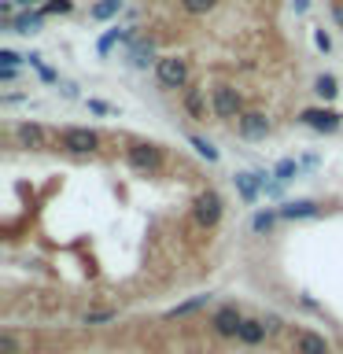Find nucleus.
<instances>
[{"instance_id": "1", "label": "nucleus", "mask_w": 343, "mask_h": 354, "mask_svg": "<svg viewBox=\"0 0 343 354\" xmlns=\"http://www.w3.org/2000/svg\"><path fill=\"white\" fill-rule=\"evenodd\" d=\"M221 214H225V199H221L218 188H203L196 199H192V221L199 229H214Z\"/></svg>"}, {"instance_id": "2", "label": "nucleus", "mask_w": 343, "mask_h": 354, "mask_svg": "<svg viewBox=\"0 0 343 354\" xmlns=\"http://www.w3.org/2000/svg\"><path fill=\"white\" fill-rule=\"evenodd\" d=\"M59 148L71 155H93L100 148V133L89 126H63L59 129Z\"/></svg>"}, {"instance_id": "3", "label": "nucleus", "mask_w": 343, "mask_h": 354, "mask_svg": "<svg viewBox=\"0 0 343 354\" xmlns=\"http://www.w3.org/2000/svg\"><path fill=\"white\" fill-rule=\"evenodd\" d=\"M155 82L163 88H188V59H181V55H159Z\"/></svg>"}, {"instance_id": "4", "label": "nucleus", "mask_w": 343, "mask_h": 354, "mask_svg": "<svg viewBox=\"0 0 343 354\" xmlns=\"http://www.w3.org/2000/svg\"><path fill=\"white\" fill-rule=\"evenodd\" d=\"M210 111H214V118H221V122H232V118L240 122V115H243V96H240L232 85H218L214 93H210Z\"/></svg>"}, {"instance_id": "5", "label": "nucleus", "mask_w": 343, "mask_h": 354, "mask_svg": "<svg viewBox=\"0 0 343 354\" xmlns=\"http://www.w3.org/2000/svg\"><path fill=\"white\" fill-rule=\"evenodd\" d=\"M126 162L137 174H155L163 166V148H159V144H148V140H137V144H129V148H126Z\"/></svg>"}, {"instance_id": "6", "label": "nucleus", "mask_w": 343, "mask_h": 354, "mask_svg": "<svg viewBox=\"0 0 343 354\" xmlns=\"http://www.w3.org/2000/svg\"><path fill=\"white\" fill-rule=\"evenodd\" d=\"M299 122L310 129H317V133H336L343 126V118L332 107H306V111H299Z\"/></svg>"}, {"instance_id": "7", "label": "nucleus", "mask_w": 343, "mask_h": 354, "mask_svg": "<svg viewBox=\"0 0 343 354\" xmlns=\"http://www.w3.org/2000/svg\"><path fill=\"white\" fill-rule=\"evenodd\" d=\"M210 328H214L221 339H237L240 328H243V314L237 306H218L214 317H210Z\"/></svg>"}, {"instance_id": "8", "label": "nucleus", "mask_w": 343, "mask_h": 354, "mask_svg": "<svg viewBox=\"0 0 343 354\" xmlns=\"http://www.w3.org/2000/svg\"><path fill=\"white\" fill-rule=\"evenodd\" d=\"M270 129L273 126H270V118H266L262 111H243L240 122H237V133L243 140H266V137H270Z\"/></svg>"}, {"instance_id": "9", "label": "nucleus", "mask_w": 343, "mask_h": 354, "mask_svg": "<svg viewBox=\"0 0 343 354\" xmlns=\"http://www.w3.org/2000/svg\"><path fill=\"white\" fill-rule=\"evenodd\" d=\"M41 26H44V11L41 8L37 11H22V15L8 19V30L19 33V37H33V33H41Z\"/></svg>"}, {"instance_id": "10", "label": "nucleus", "mask_w": 343, "mask_h": 354, "mask_svg": "<svg viewBox=\"0 0 343 354\" xmlns=\"http://www.w3.org/2000/svg\"><path fill=\"white\" fill-rule=\"evenodd\" d=\"M15 140L22 144V148H44V144H48V129H44L41 122H19Z\"/></svg>"}, {"instance_id": "11", "label": "nucleus", "mask_w": 343, "mask_h": 354, "mask_svg": "<svg viewBox=\"0 0 343 354\" xmlns=\"http://www.w3.org/2000/svg\"><path fill=\"white\" fill-rule=\"evenodd\" d=\"M292 351H295V354H328V339L321 336V332H310V328H303V332H295Z\"/></svg>"}, {"instance_id": "12", "label": "nucleus", "mask_w": 343, "mask_h": 354, "mask_svg": "<svg viewBox=\"0 0 343 354\" xmlns=\"http://www.w3.org/2000/svg\"><path fill=\"white\" fill-rule=\"evenodd\" d=\"M126 63L133 66V71H148L151 63H159V59H155V44L144 41V37H133V52H129Z\"/></svg>"}, {"instance_id": "13", "label": "nucleus", "mask_w": 343, "mask_h": 354, "mask_svg": "<svg viewBox=\"0 0 343 354\" xmlns=\"http://www.w3.org/2000/svg\"><path fill=\"white\" fill-rule=\"evenodd\" d=\"M277 214L288 218V221H295V218H317L321 207L314 203V199H288L284 207H277Z\"/></svg>"}, {"instance_id": "14", "label": "nucleus", "mask_w": 343, "mask_h": 354, "mask_svg": "<svg viewBox=\"0 0 343 354\" xmlns=\"http://www.w3.org/2000/svg\"><path fill=\"white\" fill-rule=\"evenodd\" d=\"M232 185H237V192H240V199L243 203H254L259 199V192H262V185H259V177H254V170L248 174H232Z\"/></svg>"}, {"instance_id": "15", "label": "nucleus", "mask_w": 343, "mask_h": 354, "mask_svg": "<svg viewBox=\"0 0 343 354\" xmlns=\"http://www.w3.org/2000/svg\"><path fill=\"white\" fill-rule=\"evenodd\" d=\"M266 321H259V317H243V328H240V343H248V347H259V343L266 339Z\"/></svg>"}, {"instance_id": "16", "label": "nucleus", "mask_w": 343, "mask_h": 354, "mask_svg": "<svg viewBox=\"0 0 343 354\" xmlns=\"http://www.w3.org/2000/svg\"><path fill=\"white\" fill-rule=\"evenodd\" d=\"M181 100H185V111L192 118H207V96H203V88H199V85H188Z\"/></svg>"}, {"instance_id": "17", "label": "nucleus", "mask_w": 343, "mask_h": 354, "mask_svg": "<svg viewBox=\"0 0 343 354\" xmlns=\"http://www.w3.org/2000/svg\"><path fill=\"white\" fill-rule=\"evenodd\" d=\"M133 37H137V26H129V30H118V26H115V30H107L104 37L96 41V52H100V55H111V48H115L118 41H133Z\"/></svg>"}, {"instance_id": "18", "label": "nucleus", "mask_w": 343, "mask_h": 354, "mask_svg": "<svg viewBox=\"0 0 343 354\" xmlns=\"http://www.w3.org/2000/svg\"><path fill=\"white\" fill-rule=\"evenodd\" d=\"M207 303H210V295H192V299H185V303H177L174 310H166V321L188 317V314H196V310H203Z\"/></svg>"}, {"instance_id": "19", "label": "nucleus", "mask_w": 343, "mask_h": 354, "mask_svg": "<svg viewBox=\"0 0 343 354\" xmlns=\"http://www.w3.org/2000/svg\"><path fill=\"white\" fill-rule=\"evenodd\" d=\"M122 11V0H96L93 8H89V19L93 22H107V19H115Z\"/></svg>"}, {"instance_id": "20", "label": "nucleus", "mask_w": 343, "mask_h": 354, "mask_svg": "<svg viewBox=\"0 0 343 354\" xmlns=\"http://www.w3.org/2000/svg\"><path fill=\"white\" fill-rule=\"evenodd\" d=\"M299 170H303V162H295V159H281V162L273 166V177H277L281 185H288V181H295V177H299Z\"/></svg>"}, {"instance_id": "21", "label": "nucleus", "mask_w": 343, "mask_h": 354, "mask_svg": "<svg viewBox=\"0 0 343 354\" xmlns=\"http://www.w3.org/2000/svg\"><path fill=\"white\" fill-rule=\"evenodd\" d=\"M277 210H259V214L251 218V232H259V236H266V232H270L273 225H277Z\"/></svg>"}, {"instance_id": "22", "label": "nucleus", "mask_w": 343, "mask_h": 354, "mask_svg": "<svg viewBox=\"0 0 343 354\" xmlns=\"http://www.w3.org/2000/svg\"><path fill=\"white\" fill-rule=\"evenodd\" d=\"M314 93H317L321 100H332V96L340 93V82H336L332 74H317V82H314Z\"/></svg>"}, {"instance_id": "23", "label": "nucleus", "mask_w": 343, "mask_h": 354, "mask_svg": "<svg viewBox=\"0 0 343 354\" xmlns=\"http://www.w3.org/2000/svg\"><path fill=\"white\" fill-rule=\"evenodd\" d=\"M188 144H192L196 155H203L207 162H218V148H214L210 140H203V137H196V133H192V137H188Z\"/></svg>"}, {"instance_id": "24", "label": "nucleus", "mask_w": 343, "mask_h": 354, "mask_svg": "<svg viewBox=\"0 0 343 354\" xmlns=\"http://www.w3.org/2000/svg\"><path fill=\"white\" fill-rule=\"evenodd\" d=\"M214 4H218V0H181V8L188 11V15H210Z\"/></svg>"}, {"instance_id": "25", "label": "nucleus", "mask_w": 343, "mask_h": 354, "mask_svg": "<svg viewBox=\"0 0 343 354\" xmlns=\"http://www.w3.org/2000/svg\"><path fill=\"white\" fill-rule=\"evenodd\" d=\"M41 11H44V19H48V15H71V11H74V0H48Z\"/></svg>"}, {"instance_id": "26", "label": "nucleus", "mask_w": 343, "mask_h": 354, "mask_svg": "<svg viewBox=\"0 0 343 354\" xmlns=\"http://www.w3.org/2000/svg\"><path fill=\"white\" fill-rule=\"evenodd\" d=\"M26 63L41 74V82H59V77H55V71H48V66L41 63V55H37V52H30V55H26Z\"/></svg>"}, {"instance_id": "27", "label": "nucleus", "mask_w": 343, "mask_h": 354, "mask_svg": "<svg viewBox=\"0 0 343 354\" xmlns=\"http://www.w3.org/2000/svg\"><path fill=\"white\" fill-rule=\"evenodd\" d=\"M107 321H115V310H89L82 325H107Z\"/></svg>"}, {"instance_id": "28", "label": "nucleus", "mask_w": 343, "mask_h": 354, "mask_svg": "<svg viewBox=\"0 0 343 354\" xmlns=\"http://www.w3.org/2000/svg\"><path fill=\"white\" fill-rule=\"evenodd\" d=\"M19 63H26V55H19L15 48H0V66H8V71H19Z\"/></svg>"}, {"instance_id": "29", "label": "nucleus", "mask_w": 343, "mask_h": 354, "mask_svg": "<svg viewBox=\"0 0 343 354\" xmlns=\"http://www.w3.org/2000/svg\"><path fill=\"white\" fill-rule=\"evenodd\" d=\"M0 354H19V339H15V332H11V328L0 332Z\"/></svg>"}, {"instance_id": "30", "label": "nucleus", "mask_w": 343, "mask_h": 354, "mask_svg": "<svg viewBox=\"0 0 343 354\" xmlns=\"http://www.w3.org/2000/svg\"><path fill=\"white\" fill-rule=\"evenodd\" d=\"M314 44H317V52H332V37H328V33L325 30H314Z\"/></svg>"}, {"instance_id": "31", "label": "nucleus", "mask_w": 343, "mask_h": 354, "mask_svg": "<svg viewBox=\"0 0 343 354\" xmlns=\"http://www.w3.org/2000/svg\"><path fill=\"white\" fill-rule=\"evenodd\" d=\"M59 93H63L66 100H77V96H82V93H77V85H74V82H59Z\"/></svg>"}, {"instance_id": "32", "label": "nucleus", "mask_w": 343, "mask_h": 354, "mask_svg": "<svg viewBox=\"0 0 343 354\" xmlns=\"http://www.w3.org/2000/svg\"><path fill=\"white\" fill-rule=\"evenodd\" d=\"M89 111H96V115H111V104H104V100H89Z\"/></svg>"}, {"instance_id": "33", "label": "nucleus", "mask_w": 343, "mask_h": 354, "mask_svg": "<svg viewBox=\"0 0 343 354\" xmlns=\"http://www.w3.org/2000/svg\"><path fill=\"white\" fill-rule=\"evenodd\" d=\"M266 321V328H270V332H277V328H281V317H277V314H270V317H262Z\"/></svg>"}, {"instance_id": "34", "label": "nucleus", "mask_w": 343, "mask_h": 354, "mask_svg": "<svg viewBox=\"0 0 343 354\" xmlns=\"http://www.w3.org/2000/svg\"><path fill=\"white\" fill-rule=\"evenodd\" d=\"M19 71H8V66H0V82H15Z\"/></svg>"}, {"instance_id": "35", "label": "nucleus", "mask_w": 343, "mask_h": 354, "mask_svg": "<svg viewBox=\"0 0 343 354\" xmlns=\"http://www.w3.org/2000/svg\"><path fill=\"white\" fill-rule=\"evenodd\" d=\"M332 15H336V22L343 26V0H336V4H332Z\"/></svg>"}, {"instance_id": "36", "label": "nucleus", "mask_w": 343, "mask_h": 354, "mask_svg": "<svg viewBox=\"0 0 343 354\" xmlns=\"http://www.w3.org/2000/svg\"><path fill=\"white\" fill-rule=\"evenodd\" d=\"M292 8H295V15H303V11L310 8V0H292Z\"/></svg>"}, {"instance_id": "37", "label": "nucleus", "mask_w": 343, "mask_h": 354, "mask_svg": "<svg viewBox=\"0 0 343 354\" xmlns=\"http://www.w3.org/2000/svg\"><path fill=\"white\" fill-rule=\"evenodd\" d=\"M11 4H19V8H26V11H30L33 4H37V0H11Z\"/></svg>"}]
</instances>
